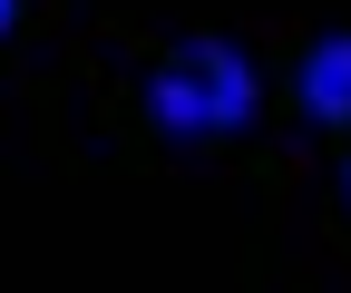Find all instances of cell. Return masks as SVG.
Listing matches in <instances>:
<instances>
[{
  "label": "cell",
  "mask_w": 351,
  "mask_h": 293,
  "mask_svg": "<svg viewBox=\"0 0 351 293\" xmlns=\"http://www.w3.org/2000/svg\"><path fill=\"white\" fill-rule=\"evenodd\" d=\"M254 59L234 49V39H186L176 59H156V78H147V117L166 137H234V128H254Z\"/></svg>",
  "instance_id": "1"
},
{
  "label": "cell",
  "mask_w": 351,
  "mask_h": 293,
  "mask_svg": "<svg viewBox=\"0 0 351 293\" xmlns=\"http://www.w3.org/2000/svg\"><path fill=\"white\" fill-rule=\"evenodd\" d=\"M293 98H302V117H313V128H341V117H351V30H332V39H313V49H302Z\"/></svg>",
  "instance_id": "2"
},
{
  "label": "cell",
  "mask_w": 351,
  "mask_h": 293,
  "mask_svg": "<svg viewBox=\"0 0 351 293\" xmlns=\"http://www.w3.org/2000/svg\"><path fill=\"white\" fill-rule=\"evenodd\" d=\"M10 20H20V0H0V39H10Z\"/></svg>",
  "instance_id": "3"
},
{
  "label": "cell",
  "mask_w": 351,
  "mask_h": 293,
  "mask_svg": "<svg viewBox=\"0 0 351 293\" xmlns=\"http://www.w3.org/2000/svg\"><path fill=\"white\" fill-rule=\"evenodd\" d=\"M341 205H351V166H341Z\"/></svg>",
  "instance_id": "4"
}]
</instances>
